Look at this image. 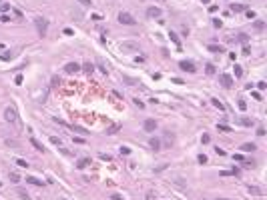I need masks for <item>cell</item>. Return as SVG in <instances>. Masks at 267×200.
I'll return each instance as SVG.
<instances>
[{"instance_id": "obj_22", "label": "cell", "mask_w": 267, "mask_h": 200, "mask_svg": "<svg viewBox=\"0 0 267 200\" xmlns=\"http://www.w3.org/2000/svg\"><path fill=\"white\" fill-rule=\"evenodd\" d=\"M10 182H14V184H16V182H20V176L16 174V172H12V174H10Z\"/></svg>"}, {"instance_id": "obj_33", "label": "cell", "mask_w": 267, "mask_h": 200, "mask_svg": "<svg viewBox=\"0 0 267 200\" xmlns=\"http://www.w3.org/2000/svg\"><path fill=\"white\" fill-rule=\"evenodd\" d=\"M213 26H215V28H221V26H223V22H221V20H213Z\"/></svg>"}, {"instance_id": "obj_7", "label": "cell", "mask_w": 267, "mask_h": 200, "mask_svg": "<svg viewBox=\"0 0 267 200\" xmlns=\"http://www.w3.org/2000/svg\"><path fill=\"white\" fill-rule=\"evenodd\" d=\"M80 70V66H78L77 62H68L66 66H64V72H66V74H74V72H78Z\"/></svg>"}, {"instance_id": "obj_2", "label": "cell", "mask_w": 267, "mask_h": 200, "mask_svg": "<svg viewBox=\"0 0 267 200\" xmlns=\"http://www.w3.org/2000/svg\"><path fill=\"white\" fill-rule=\"evenodd\" d=\"M4 120H6V122H10V124L18 122V114H16V110L12 108V106H8V108L4 110Z\"/></svg>"}, {"instance_id": "obj_14", "label": "cell", "mask_w": 267, "mask_h": 200, "mask_svg": "<svg viewBox=\"0 0 267 200\" xmlns=\"http://www.w3.org/2000/svg\"><path fill=\"white\" fill-rule=\"evenodd\" d=\"M209 50H211V52H215V54H221V52H223V46H217V44H209Z\"/></svg>"}, {"instance_id": "obj_25", "label": "cell", "mask_w": 267, "mask_h": 200, "mask_svg": "<svg viewBox=\"0 0 267 200\" xmlns=\"http://www.w3.org/2000/svg\"><path fill=\"white\" fill-rule=\"evenodd\" d=\"M169 36H171V40H173V42H175V44H177V46H179V36H177V34H175V32H171V34H169Z\"/></svg>"}, {"instance_id": "obj_11", "label": "cell", "mask_w": 267, "mask_h": 200, "mask_svg": "<svg viewBox=\"0 0 267 200\" xmlns=\"http://www.w3.org/2000/svg\"><path fill=\"white\" fill-rule=\"evenodd\" d=\"M255 148H257V146H255V144H253V142H245V144H243V146H241V150H243V152H253Z\"/></svg>"}, {"instance_id": "obj_23", "label": "cell", "mask_w": 267, "mask_h": 200, "mask_svg": "<svg viewBox=\"0 0 267 200\" xmlns=\"http://www.w3.org/2000/svg\"><path fill=\"white\" fill-rule=\"evenodd\" d=\"M205 70H207V74H215V66H213V64H207Z\"/></svg>"}, {"instance_id": "obj_29", "label": "cell", "mask_w": 267, "mask_h": 200, "mask_svg": "<svg viewBox=\"0 0 267 200\" xmlns=\"http://www.w3.org/2000/svg\"><path fill=\"white\" fill-rule=\"evenodd\" d=\"M0 22H10V16L8 14H2V16H0Z\"/></svg>"}, {"instance_id": "obj_24", "label": "cell", "mask_w": 267, "mask_h": 200, "mask_svg": "<svg viewBox=\"0 0 267 200\" xmlns=\"http://www.w3.org/2000/svg\"><path fill=\"white\" fill-rule=\"evenodd\" d=\"M235 76H237V78L243 76V68L241 66H235Z\"/></svg>"}, {"instance_id": "obj_16", "label": "cell", "mask_w": 267, "mask_h": 200, "mask_svg": "<svg viewBox=\"0 0 267 200\" xmlns=\"http://www.w3.org/2000/svg\"><path fill=\"white\" fill-rule=\"evenodd\" d=\"M245 4H231V12H243Z\"/></svg>"}, {"instance_id": "obj_18", "label": "cell", "mask_w": 267, "mask_h": 200, "mask_svg": "<svg viewBox=\"0 0 267 200\" xmlns=\"http://www.w3.org/2000/svg\"><path fill=\"white\" fill-rule=\"evenodd\" d=\"M83 70L87 72V74H92V70H94V66H92L91 62H87V64H84V66H83Z\"/></svg>"}, {"instance_id": "obj_4", "label": "cell", "mask_w": 267, "mask_h": 200, "mask_svg": "<svg viewBox=\"0 0 267 200\" xmlns=\"http://www.w3.org/2000/svg\"><path fill=\"white\" fill-rule=\"evenodd\" d=\"M179 68H181V70H185V72H191V74L197 70V68H195V64L191 60H181L179 62Z\"/></svg>"}, {"instance_id": "obj_12", "label": "cell", "mask_w": 267, "mask_h": 200, "mask_svg": "<svg viewBox=\"0 0 267 200\" xmlns=\"http://www.w3.org/2000/svg\"><path fill=\"white\" fill-rule=\"evenodd\" d=\"M149 144H151V148H153V150H161V140L159 138H151Z\"/></svg>"}, {"instance_id": "obj_43", "label": "cell", "mask_w": 267, "mask_h": 200, "mask_svg": "<svg viewBox=\"0 0 267 200\" xmlns=\"http://www.w3.org/2000/svg\"><path fill=\"white\" fill-rule=\"evenodd\" d=\"M203 2H209V0H203Z\"/></svg>"}, {"instance_id": "obj_41", "label": "cell", "mask_w": 267, "mask_h": 200, "mask_svg": "<svg viewBox=\"0 0 267 200\" xmlns=\"http://www.w3.org/2000/svg\"><path fill=\"white\" fill-rule=\"evenodd\" d=\"M111 198H112V200H123V198H121V196H119V194H112Z\"/></svg>"}, {"instance_id": "obj_36", "label": "cell", "mask_w": 267, "mask_h": 200, "mask_svg": "<svg viewBox=\"0 0 267 200\" xmlns=\"http://www.w3.org/2000/svg\"><path fill=\"white\" fill-rule=\"evenodd\" d=\"M263 134H265V128H261V126H259V128H257V136H263Z\"/></svg>"}, {"instance_id": "obj_13", "label": "cell", "mask_w": 267, "mask_h": 200, "mask_svg": "<svg viewBox=\"0 0 267 200\" xmlns=\"http://www.w3.org/2000/svg\"><path fill=\"white\" fill-rule=\"evenodd\" d=\"M88 164H91V158H80V160H78V164H77V168H80V170H83V168H87Z\"/></svg>"}, {"instance_id": "obj_8", "label": "cell", "mask_w": 267, "mask_h": 200, "mask_svg": "<svg viewBox=\"0 0 267 200\" xmlns=\"http://www.w3.org/2000/svg\"><path fill=\"white\" fill-rule=\"evenodd\" d=\"M143 126H145V130H147V132H155L157 122H155V120H145V124H143Z\"/></svg>"}, {"instance_id": "obj_1", "label": "cell", "mask_w": 267, "mask_h": 200, "mask_svg": "<svg viewBox=\"0 0 267 200\" xmlns=\"http://www.w3.org/2000/svg\"><path fill=\"white\" fill-rule=\"evenodd\" d=\"M34 24H36V30H38L40 36H46V30H48V20L46 18H34Z\"/></svg>"}, {"instance_id": "obj_21", "label": "cell", "mask_w": 267, "mask_h": 200, "mask_svg": "<svg viewBox=\"0 0 267 200\" xmlns=\"http://www.w3.org/2000/svg\"><path fill=\"white\" fill-rule=\"evenodd\" d=\"M16 164H18L20 168H28V162H26V160H22V158H18V160H16Z\"/></svg>"}, {"instance_id": "obj_19", "label": "cell", "mask_w": 267, "mask_h": 200, "mask_svg": "<svg viewBox=\"0 0 267 200\" xmlns=\"http://www.w3.org/2000/svg\"><path fill=\"white\" fill-rule=\"evenodd\" d=\"M239 124H243V126H251L253 120H249V118H239Z\"/></svg>"}, {"instance_id": "obj_6", "label": "cell", "mask_w": 267, "mask_h": 200, "mask_svg": "<svg viewBox=\"0 0 267 200\" xmlns=\"http://www.w3.org/2000/svg\"><path fill=\"white\" fill-rule=\"evenodd\" d=\"M219 82H221L225 88H231V86H233V78L229 76V74H221V76H219Z\"/></svg>"}, {"instance_id": "obj_37", "label": "cell", "mask_w": 267, "mask_h": 200, "mask_svg": "<svg viewBox=\"0 0 267 200\" xmlns=\"http://www.w3.org/2000/svg\"><path fill=\"white\" fill-rule=\"evenodd\" d=\"M135 104H137V106H139V108H145V104H143V102H141V100H139V98H137V100H135Z\"/></svg>"}, {"instance_id": "obj_10", "label": "cell", "mask_w": 267, "mask_h": 200, "mask_svg": "<svg viewBox=\"0 0 267 200\" xmlns=\"http://www.w3.org/2000/svg\"><path fill=\"white\" fill-rule=\"evenodd\" d=\"M253 28L257 30V32H263V30H265V22H263V20H255V22H253Z\"/></svg>"}, {"instance_id": "obj_39", "label": "cell", "mask_w": 267, "mask_h": 200, "mask_svg": "<svg viewBox=\"0 0 267 200\" xmlns=\"http://www.w3.org/2000/svg\"><path fill=\"white\" fill-rule=\"evenodd\" d=\"M14 82H16V84H22V76H20V74H18V76L14 78Z\"/></svg>"}, {"instance_id": "obj_28", "label": "cell", "mask_w": 267, "mask_h": 200, "mask_svg": "<svg viewBox=\"0 0 267 200\" xmlns=\"http://www.w3.org/2000/svg\"><path fill=\"white\" fill-rule=\"evenodd\" d=\"M0 10H2V14H6V12L10 10V6L8 4H2V6H0Z\"/></svg>"}, {"instance_id": "obj_34", "label": "cell", "mask_w": 267, "mask_h": 200, "mask_svg": "<svg viewBox=\"0 0 267 200\" xmlns=\"http://www.w3.org/2000/svg\"><path fill=\"white\" fill-rule=\"evenodd\" d=\"M18 194H20V196H22V198H24V200H30V198H28V194H26V192H24V190H18Z\"/></svg>"}, {"instance_id": "obj_26", "label": "cell", "mask_w": 267, "mask_h": 200, "mask_svg": "<svg viewBox=\"0 0 267 200\" xmlns=\"http://www.w3.org/2000/svg\"><path fill=\"white\" fill-rule=\"evenodd\" d=\"M213 106H217V108H219V110H223V108H225V106H223V104H221V102H219V100H217V98H213Z\"/></svg>"}, {"instance_id": "obj_40", "label": "cell", "mask_w": 267, "mask_h": 200, "mask_svg": "<svg viewBox=\"0 0 267 200\" xmlns=\"http://www.w3.org/2000/svg\"><path fill=\"white\" fill-rule=\"evenodd\" d=\"M80 4H84V6H91V0H78Z\"/></svg>"}, {"instance_id": "obj_38", "label": "cell", "mask_w": 267, "mask_h": 200, "mask_svg": "<svg viewBox=\"0 0 267 200\" xmlns=\"http://www.w3.org/2000/svg\"><path fill=\"white\" fill-rule=\"evenodd\" d=\"M64 34H66V36H73V28H64Z\"/></svg>"}, {"instance_id": "obj_35", "label": "cell", "mask_w": 267, "mask_h": 200, "mask_svg": "<svg viewBox=\"0 0 267 200\" xmlns=\"http://www.w3.org/2000/svg\"><path fill=\"white\" fill-rule=\"evenodd\" d=\"M239 108H241V110H245V108H247V104H245V100H239Z\"/></svg>"}, {"instance_id": "obj_42", "label": "cell", "mask_w": 267, "mask_h": 200, "mask_svg": "<svg viewBox=\"0 0 267 200\" xmlns=\"http://www.w3.org/2000/svg\"><path fill=\"white\" fill-rule=\"evenodd\" d=\"M217 200H227V198H217Z\"/></svg>"}, {"instance_id": "obj_15", "label": "cell", "mask_w": 267, "mask_h": 200, "mask_svg": "<svg viewBox=\"0 0 267 200\" xmlns=\"http://www.w3.org/2000/svg\"><path fill=\"white\" fill-rule=\"evenodd\" d=\"M26 182H28V184H34V186H42V180H38V178H34V176H28Z\"/></svg>"}, {"instance_id": "obj_32", "label": "cell", "mask_w": 267, "mask_h": 200, "mask_svg": "<svg viewBox=\"0 0 267 200\" xmlns=\"http://www.w3.org/2000/svg\"><path fill=\"white\" fill-rule=\"evenodd\" d=\"M197 160H199L201 164H205V162H207V156H205V154H199V158H197Z\"/></svg>"}, {"instance_id": "obj_31", "label": "cell", "mask_w": 267, "mask_h": 200, "mask_svg": "<svg viewBox=\"0 0 267 200\" xmlns=\"http://www.w3.org/2000/svg\"><path fill=\"white\" fill-rule=\"evenodd\" d=\"M209 140H211V136H209V134H203V138H201V142H203V144H207Z\"/></svg>"}, {"instance_id": "obj_9", "label": "cell", "mask_w": 267, "mask_h": 200, "mask_svg": "<svg viewBox=\"0 0 267 200\" xmlns=\"http://www.w3.org/2000/svg\"><path fill=\"white\" fill-rule=\"evenodd\" d=\"M121 48H123V50H139V44H135V42H123Z\"/></svg>"}, {"instance_id": "obj_30", "label": "cell", "mask_w": 267, "mask_h": 200, "mask_svg": "<svg viewBox=\"0 0 267 200\" xmlns=\"http://www.w3.org/2000/svg\"><path fill=\"white\" fill-rule=\"evenodd\" d=\"M257 88H259V90H265V88H267V84H265V82H257Z\"/></svg>"}, {"instance_id": "obj_5", "label": "cell", "mask_w": 267, "mask_h": 200, "mask_svg": "<svg viewBox=\"0 0 267 200\" xmlns=\"http://www.w3.org/2000/svg\"><path fill=\"white\" fill-rule=\"evenodd\" d=\"M161 14H163V10L157 8V6H151V8H147V16H149V18H159Z\"/></svg>"}, {"instance_id": "obj_20", "label": "cell", "mask_w": 267, "mask_h": 200, "mask_svg": "<svg viewBox=\"0 0 267 200\" xmlns=\"http://www.w3.org/2000/svg\"><path fill=\"white\" fill-rule=\"evenodd\" d=\"M217 128L221 130V132H231V128H229L227 124H217Z\"/></svg>"}, {"instance_id": "obj_17", "label": "cell", "mask_w": 267, "mask_h": 200, "mask_svg": "<svg viewBox=\"0 0 267 200\" xmlns=\"http://www.w3.org/2000/svg\"><path fill=\"white\" fill-rule=\"evenodd\" d=\"M30 144H32V146L36 148V150H44V146H42V144H40L36 138H30Z\"/></svg>"}, {"instance_id": "obj_27", "label": "cell", "mask_w": 267, "mask_h": 200, "mask_svg": "<svg viewBox=\"0 0 267 200\" xmlns=\"http://www.w3.org/2000/svg\"><path fill=\"white\" fill-rule=\"evenodd\" d=\"M247 34H239V42H243V44H247Z\"/></svg>"}, {"instance_id": "obj_3", "label": "cell", "mask_w": 267, "mask_h": 200, "mask_svg": "<svg viewBox=\"0 0 267 200\" xmlns=\"http://www.w3.org/2000/svg\"><path fill=\"white\" fill-rule=\"evenodd\" d=\"M119 22H121V24H126V26H133L137 20L133 18L129 12H121V14H119Z\"/></svg>"}]
</instances>
